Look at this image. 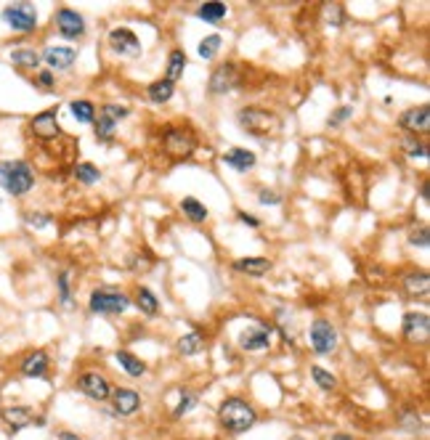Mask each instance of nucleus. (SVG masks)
Segmentation results:
<instances>
[{"label": "nucleus", "instance_id": "nucleus-46", "mask_svg": "<svg viewBox=\"0 0 430 440\" xmlns=\"http://www.w3.org/2000/svg\"><path fill=\"white\" fill-rule=\"evenodd\" d=\"M56 438H59V440H83L80 435H75V432H67V430H61V432H59Z\"/></svg>", "mask_w": 430, "mask_h": 440}, {"label": "nucleus", "instance_id": "nucleus-43", "mask_svg": "<svg viewBox=\"0 0 430 440\" xmlns=\"http://www.w3.org/2000/svg\"><path fill=\"white\" fill-rule=\"evenodd\" d=\"M258 202L260 204H279V202H282V197H279L276 191H268V188H266V191H260Z\"/></svg>", "mask_w": 430, "mask_h": 440}, {"label": "nucleus", "instance_id": "nucleus-34", "mask_svg": "<svg viewBox=\"0 0 430 440\" xmlns=\"http://www.w3.org/2000/svg\"><path fill=\"white\" fill-rule=\"evenodd\" d=\"M311 377H313V382L319 385L322 390H335L338 388V377L335 374H329V372H324L322 366H313L311 369Z\"/></svg>", "mask_w": 430, "mask_h": 440}, {"label": "nucleus", "instance_id": "nucleus-29", "mask_svg": "<svg viewBox=\"0 0 430 440\" xmlns=\"http://www.w3.org/2000/svg\"><path fill=\"white\" fill-rule=\"evenodd\" d=\"M197 17L202 19V21H207V24H218L226 17V3H218V0L205 3V6L197 8Z\"/></svg>", "mask_w": 430, "mask_h": 440}, {"label": "nucleus", "instance_id": "nucleus-18", "mask_svg": "<svg viewBox=\"0 0 430 440\" xmlns=\"http://www.w3.org/2000/svg\"><path fill=\"white\" fill-rule=\"evenodd\" d=\"M109 398H112L115 414H120V417H130V414H136L138 408H141V395H138L136 390L117 388V390H112Z\"/></svg>", "mask_w": 430, "mask_h": 440}, {"label": "nucleus", "instance_id": "nucleus-25", "mask_svg": "<svg viewBox=\"0 0 430 440\" xmlns=\"http://www.w3.org/2000/svg\"><path fill=\"white\" fill-rule=\"evenodd\" d=\"M181 212L191 220V223H205L207 220V207L199 199H194V197H186V199H181Z\"/></svg>", "mask_w": 430, "mask_h": 440}, {"label": "nucleus", "instance_id": "nucleus-12", "mask_svg": "<svg viewBox=\"0 0 430 440\" xmlns=\"http://www.w3.org/2000/svg\"><path fill=\"white\" fill-rule=\"evenodd\" d=\"M0 419L8 424L14 432H19V430H27L30 424H43V417H35L32 408L21 406V403H14V406H3V411H0Z\"/></svg>", "mask_w": 430, "mask_h": 440}, {"label": "nucleus", "instance_id": "nucleus-4", "mask_svg": "<svg viewBox=\"0 0 430 440\" xmlns=\"http://www.w3.org/2000/svg\"><path fill=\"white\" fill-rule=\"evenodd\" d=\"M0 19L8 24V30L19 34H30L37 30V11L32 3H11L0 11Z\"/></svg>", "mask_w": 430, "mask_h": 440}, {"label": "nucleus", "instance_id": "nucleus-5", "mask_svg": "<svg viewBox=\"0 0 430 440\" xmlns=\"http://www.w3.org/2000/svg\"><path fill=\"white\" fill-rule=\"evenodd\" d=\"M90 313H99V316H120L130 308V300L122 294V292H112V289H96L88 300Z\"/></svg>", "mask_w": 430, "mask_h": 440}, {"label": "nucleus", "instance_id": "nucleus-45", "mask_svg": "<svg viewBox=\"0 0 430 440\" xmlns=\"http://www.w3.org/2000/svg\"><path fill=\"white\" fill-rule=\"evenodd\" d=\"M240 220H242V223H247V226H253V228H258V226H260V220L253 218L250 212H240Z\"/></svg>", "mask_w": 430, "mask_h": 440}, {"label": "nucleus", "instance_id": "nucleus-1", "mask_svg": "<svg viewBox=\"0 0 430 440\" xmlns=\"http://www.w3.org/2000/svg\"><path fill=\"white\" fill-rule=\"evenodd\" d=\"M218 422H221V427H224L226 432L242 435V432H247V430L255 427V422H258V411L250 406L244 398L231 395V398H226L224 403L218 406Z\"/></svg>", "mask_w": 430, "mask_h": 440}, {"label": "nucleus", "instance_id": "nucleus-3", "mask_svg": "<svg viewBox=\"0 0 430 440\" xmlns=\"http://www.w3.org/2000/svg\"><path fill=\"white\" fill-rule=\"evenodd\" d=\"M237 119L244 128V133H250V136H271L282 128L279 117L263 106H244V109H240Z\"/></svg>", "mask_w": 430, "mask_h": 440}, {"label": "nucleus", "instance_id": "nucleus-33", "mask_svg": "<svg viewBox=\"0 0 430 440\" xmlns=\"http://www.w3.org/2000/svg\"><path fill=\"white\" fill-rule=\"evenodd\" d=\"M96 122V138L99 141H112L115 138V128H117V122L109 117V114H104V112H99V119H93Z\"/></svg>", "mask_w": 430, "mask_h": 440}, {"label": "nucleus", "instance_id": "nucleus-20", "mask_svg": "<svg viewBox=\"0 0 430 440\" xmlns=\"http://www.w3.org/2000/svg\"><path fill=\"white\" fill-rule=\"evenodd\" d=\"M234 271L260 279V276L271 271V260L268 257H240V260H234Z\"/></svg>", "mask_w": 430, "mask_h": 440}, {"label": "nucleus", "instance_id": "nucleus-14", "mask_svg": "<svg viewBox=\"0 0 430 440\" xmlns=\"http://www.w3.org/2000/svg\"><path fill=\"white\" fill-rule=\"evenodd\" d=\"M240 345L242 350L247 353H255V350H266L271 345V326L260 323V326H250L240 334Z\"/></svg>", "mask_w": 430, "mask_h": 440}, {"label": "nucleus", "instance_id": "nucleus-44", "mask_svg": "<svg viewBox=\"0 0 430 440\" xmlns=\"http://www.w3.org/2000/svg\"><path fill=\"white\" fill-rule=\"evenodd\" d=\"M409 157H420V159H425L428 152H425V146H422V143H409Z\"/></svg>", "mask_w": 430, "mask_h": 440}, {"label": "nucleus", "instance_id": "nucleus-40", "mask_svg": "<svg viewBox=\"0 0 430 440\" xmlns=\"http://www.w3.org/2000/svg\"><path fill=\"white\" fill-rule=\"evenodd\" d=\"M351 112H353L351 106H340V109H338V112H335V114L327 119V125H329V128H338L340 122H345V119L351 117Z\"/></svg>", "mask_w": 430, "mask_h": 440}, {"label": "nucleus", "instance_id": "nucleus-7", "mask_svg": "<svg viewBox=\"0 0 430 440\" xmlns=\"http://www.w3.org/2000/svg\"><path fill=\"white\" fill-rule=\"evenodd\" d=\"M162 143L170 157H189L197 149V136L191 128H168L162 136Z\"/></svg>", "mask_w": 430, "mask_h": 440}, {"label": "nucleus", "instance_id": "nucleus-6", "mask_svg": "<svg viewBox=\"0 0 430 440\" xmlns=\"http://www.w3.org/2000/svg\"><path fill=\"white\" fill-rule=\"evenodd\" d=\"M309 337H311V348H313L319 356L335 353V350H338V342H340L338 329H335L332 321H327V319H316V321L311 323Z\"/></svg>", "mask_w": 430, "mask_h": 440}, {"label": "nucleus", "instance_id": "nucleus-32", "mask_svg": "<svg viewBox=\"0 0 430 440\" xmlns=\"http://www.w3.org/2000/svg\"><path fill=\"white\" fill-rule=\"evenodd\" d=\"M184 69H186V53L184 51H173L168 56V77L165 80H170L175 85V80L184 74Z\"/></svg>", "mask_w": 430, "mask_h": 440}, {"label": "nucleus", "instance_id": "nucleus-48", "mask_svg": "<svg viewBox=\"0 0 430 440\" xmlns=\"http://www.w3.org/2000/svg\"><path fill=\"white\" fill-rule=\"evenodd\" d=\"M290 440H306V438H300V435H295V438H290Z\"/></svg>", "mask_w": 430, "mask_h": 440}, {"label": "nucleus", "instance_id": "nucleus-36", "mask_svg": "<svg viewBox=\"0 0 430 440\" xmlns=\"http://www.w3.org/2000/svg\"><path fill=\"white\" fill-rule=\"evenodd\" d=\"M194 406H197V395H194V392H189V390H184V392H181V401H178V408H175V417H184V414H189Z\"/></svg>", "mask_w": 430, "mask_h": 440}, {"label": "nucleus", "instance_id": "nucleus-16", "mask_svg": "<svg viewBox=\"0 0 430 440\" xmlns=\"http://www.w3.org/2000/svg\"><path fill=\"white\" fill-rule=\"evenodd\" d=\"M109 46L112 51L120 53V56H136L141 51V43H138L136 32H130L128 27H117L109 32Z\"/></svg>", "mask_w": 430, "mask_h": 440}, {"label": "nucleus", "instance_id": "nucleus-19", "mask_svg": "<svg viewBox=\"0 0 430 440\" xmlns=\"http://www.w3.org/2000/svg\"><path fill=\"white\" fill-rule=\"evenodd\" d=\"M237 83H240L237 67L234 64H221L210 77V93H228V90L237 88Z\"/></svg>", "mask_w": 430, "mask_h": 440}, {"label": "nucleus", "instance_id": "nucleus-37", "mask_svg": "<svg viewBox=\"0 0 430 440\" xmlns=\"http://www.w3.org/2000/svg\"><path fill=\"white\" fill-rule=\"evenodd\" d=\"M101 112L104 114H109L115 122H120V119H125L128 114H130V109H128V106H122V103H106Z\"/></svg>", "mask_w": 430, "mask_h": 440}, {"label": "nucleus", "instance_id": "nucleus-17", "mask_svg": "<svg viewBox=\"0 0 430 440\" xmlns=\"http://www.w3.org/2000/svg\"><path fill=\"white\" fill-rule=\"evenodd\" d=\"M404 337L409 342H428L430 319L428 313H407L404 316Z\"/></svg>", "mask_w": 430, "mask_h": 440}, {"label": "nucleus", "instance_id": "nucleus-47", "mask_svg": "<svg viewBox=\"0 0 430 440\" xmlns=\"http://www.w3.org/2000/svg\"><path fill=\"white\" fill-rule=\"evenodd\" d=\"M329 440H353V438H351V435H343V432H340V435H332Z\"/></svg>", "mask_w": 430, "mask_h": 440}, {"label": "nucleus", "instance_id": "nucleus-27", "mask_svg": "<svg viewBox=\"0 0 430 440\" xmlns=\"http://www.w3.org/2000/svg\"><path fill=\"white\" fill-rule=\"evenodd\" d=\"M11 61L19 69H37L40 67V53L35 51V48H17V51L11 53Z\"/></svg>", "mask_w": 430, "mask_h": 440}, {"label": "nucleus", "instance_id": "nucleus-30", "mask_svg": "<svg viewBox=\"0 0 430 440\" xmlns=\"http://www.w3.org/2000/svg\"><path fill=\"white\" fill-rule=\"evenodd\" d=\"M69 109H72V117L77 119V122H83V125H88V122L96 119V106H93V101H88V99L72 101L69 103Z\"/></svg>", "mask_w": 430, "mask_h": 440}, {"label": "nucleus", "instance_id": "nucleus-39", "mask_svg": "<svg viewBox=\"0 0 430 440\" xmlns=\"http://www.w3.org/2000/svg\"><path fill=\"white\" fill-rule=\"evenodd\" d=\"M56 284H59V294H61V303L72 305V294H69V273H61V276L56 279Z\"/></svg>", "mask_w": 430, "mask_h": 440}, {"label": "nucleus", "instance_id": "nucleus-26", "mask_svg": "<svg viewBox=\"0 0 430 440\" xmlns=\"http://www.w3.org/2000/svg\"><path fill=\"white\" fill-rule=\"evenodd\" d=\"M202 348H205V337L199 332H189V334L178 339V353L181 356H197Z\"/></svg>", "mask_w": 430, "mask_h": 440}, {"label": "nucleus", "instance_id": "nucleus-15", "mask_svg": "<svg viewBox=\"0 0 430 440\" xmlns=\"http://www.w3.org/2000/svg\"><path fill=\"white\" fill-rule=\"evenodd\" d=\"M40 61H46L51 69L56 72H67L72 69V64L77 61V51L75 48H67V46H48L43 56H40Z\"/></svg>", "mask_w": 430, "mask_h": 440}, {"label": "nucleus", "instance_id": "nucleus-31", "mask_svg": "<svg viewBox=\"0 0 430 440\" xmlns=\"http://www.w3.org/2000/svg\"><path fill=\"white\" fill-rule=\"evenodd\" d=\"M75 178H77L80 183H86V186H93V183L101 181V172H99L96 165H90V162H80V165H75Z\"/></svg>", "mask_w": 430, "mask_h": 440}, {"label": "nucleus", "instance_id": "nucleus-28", "mask_svg": "<svg viewBox=\"0 0 430 440\" xmlns=\"http://www.w3.org/2000/svg\"><path fill=\"white\" fill-rule=\"evenodd\" d=\"M136 305L146 313V316H157V313H159V300L155 297V292L146 287L136 289Z\"/></svg>", "mask_w": 430, "mask_h": 440}, {"label": "nucleus", "instance_id": "nucleus-22", "mask_svg": "<svg viewBox=\"0 0 430 440\" xmlns=\"http://www.w3.org/2000/svg\"><path fill=\"white\" fill-rule=\"evenodd\" d=\"M404 289L412 294V297H428L430 279L425 271H412L404 276Z\"/></svg>", "mask_w": 430, "mask_h": 440}, {"label": "nucleus", "instance_id": "nucleus-38", "mask_svg": "<svg viewBox=\"0 0 430 440\" xmlns=\"http://www.w3.org/2000/svg\"><path fill=\"white\" fill-rule=\"evenodd\" d=\"M24 220L32 226V228H46L51 223V215L48 212H24Z\"/></svg>", "mask_w": 430, "mask_h": 440}, {"label": "nucleus", "instance_id": "nucleus-41", "mask_svg": "<svg viewBox=\"0 0 430 440\" xmlns=\"http://www.w3.org/2000/svg\"><path fill=\"white\" fill-rule=\"evenodd\" d=\"M35 83L40 85L43 90H51V88H53V72H48V69H40V72H37V77H35Z\"/></svg>", "mask_w": 430, "mask_h": 440}, {"label": "nucleus", "instance_id": "nucleus-13", "mask_svg": "<svg viewBox=\"0 0 430 440\" xmlns=\"http://www.w3.org/2000/svg\"><path fill=\"white\" fill-rule=\"evenodd\" d=\"M51 369V358L46 350H30L27 356L19 361V372L27 379H43Z\"/></svg>", "mask_w": 430, "mask_h": 440}, {"label": "nucleus", "instance_id": "nucleus-21", "mask_svg": "<svg viewBox=\"0 0 430 440\" xmlns=\"http://www.w3.org/2000/svg\"><path fill=\"white\" fill-rule=\"evenodd\" d=\"M224 162L228 168L237 170V172H247V170L255 168V154L237 146V149H231L228 154H224Z\"/></svg>", "mask_w": 430, "mask_h": 440}, {"label": "nucleus", "instance_id": "nucleus-35", "mask_svg": "<svg viewBox=\"0 0 430 440\" xmlns=\"http://www.w3.org/2000/svg\"><path fill=\"white\" fill-rule=\"evenodd\" d=\"M221 43H224V40H221V34H207L205 40L199 43V56L210 61V59H213V56L218 53V48H221Z\"/></svg>", "mask_w": 430, "mask_h": 440}, {"label": "nucleus", "instance_id": "nucleus-42", "mask_svg": "<svg viewBox=\"0 0 430 440\" xmlns=\"http://www.w3.org/2000/svg\"><path fill=\"white\" fill-rule=\"evenodd\" d=\"M409 244H417V247H428V228L412 231V237H409Z\"/></svg>", "mask_w": 430, "mask_h": 440}, {"label": "nucleus", "instance_id": "nucleus-2", "mask_svg": "<svg viewBox=\"0 0 430 440\" xmlns=\"http://www.w3.org/2000/svg\"><path fill=\"white\" fill-rule=\"evenodd\" d=\"M35 186V172L24 159H6L0 162V188L11 197H24Z\"/></svg>", "mask_w": 430, "mask_h": 440}, {"label": "nucleus", "instance_id": "nucleus-9", "mask_svg": "<svg viewBox=\"0 0 430 440\" xmlns=\"http://www.w3.org/2000/svg\"><path fill=\"white\" fill-rule=\"evenodd\" d=\"M77 390L83 392V395H88L90 401H106L109 395H112V382L104 377V374L99 372H86V374H80L77 377Z\"/></svg>", "mask_w": 430, "mask_h": 440}, {"label": "nucleus", "instance_id": "nucleus-8", "mask_svg": "<svg viewBox=\"0 0 430 440\" xmlns=\"http://www.w3.org/2000/svg\"><path fill=\"white\" fill-rule=\"evenodd\" d=\"M53 24H56L59 34L67 37V40H80L86 34V19L75 8H59L56 17H53Z\"/></svg>", "mask_w": 430, "mask_h": 440}, {"label": "nucleus", "instance_id": "nucleus-11", "mask_svg": "<svg viewBox=\"0 0 430 440\" xmlns=\"http://www.w3.org/2000/svg\"><path fill=\"white\" fill-rule=\"evenodd\" d=\"M398 128L401 130H407V133H420V136H425L430 130V109L422 103V106H412V109H407V112H401L398 114Z\"/></svg>", "mask_w": 430, "mask_h": 440}, {"label": "nucleus", "instance_id": "nucleus-23", "mask_svg": "<svg viewBox=\"0 0 430 440\" xmlns=\"http://www.w3.org/2000/svg\"><path fill=\"white\" fill-rule=\"evenodd\" d=\"M115 358H117V363L122 366V372L125 374H130V377H141V374H146V363H144L138 356H133V353H128V350H117Z\"/></svg>", "mask_w": 430, "mask_h": 440}, {"label": "nucleus", "instance_id": "nucleus-24", "mask_svg": "<svg viewBox=\"0 0 430 440\" xmlns=\"http://www.w3.org/2000/svg\"><path fill=\"white\" fill-rule=\"evenodd\" d=\"M173 93H175V85H173L170 80H155V83L146 88V96H149V101H155V103L170 101Z\"/></svg>", "mask_w": 430, "mask_h": 440}, {"label": "nucleus", "instance_id": "nucleus-10", "mask_svg": "<svg viewBox=\"0 0 430 440\" xmlns=\"http://www.w3.org/2000/svg\"><path fill=\"white\" fill-rule=\"evenodd\" d=\"M30 130L35 138L40 141H53V138L61 136V128H59V112L56 109H46L40 114H35L30 119Z\"/></svg>", "mask_w": 430, "mask_h": 440}]
</instances>
